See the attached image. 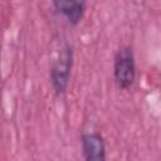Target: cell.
<instances>
[{
	"mask_svg": "<svg viewBox=\"0 0 161 161\" xmlns=\"http://www.w3.org/2000/svg\"><path fill=\"white\" fill-rule=\"evenodd\" d=\"M114 82L121 89H128L136 79V63L132 48L122 47L116 57L113 64Z\"/></svg>",
	"mask_w": 161,
	"mask_h": 161,
	"instance_id": "2",
	"label": "cell"
},
{
	"mask_svg": "<svg viewBox=\"0 0 161 161\" xmlns=\"http://www.w3.org/2000/svg\"><path fill=\"white\" fill-rule=\"evenodd\" d=\"M73 65V50L68 43H63L50 68V79L57 94L65 92Z\"/></svg>",
	"mask_w": 161,
	"mask_h": 161,
	"instance_id": "1",
	"label": "cell"
},
{
	"mask_svg": "<svg viewBox=\"0 0 161 161\" xmlns=\"http://www.w3.org/2000/svg\"><path fill=\"white\" fill-rule=\"evenodd\" d=\"M53 6L73 25H77L82 20L86 10V4L83 1L57 0V1H53Z\"/></svg>",
	"mask_w": 161,
	"mask_h": 161,
	"instance_id": "4",
	"label": "cell"
},
{
	"mask_svg": "<svg viewBox=\"0 0 161 161\" xmlns=\"http://www.w3.org/2000/svg\"><path fill=\"white\" fill-rule=\"evenodd\" d=\"M84 161H106L104 138L98 132H89L82 137Z\"/></svg>",
	"mask_w": 161,
	"mask_h": 161,
	"instance_id": "3",
	"label": "cell"
}]
</instances>
